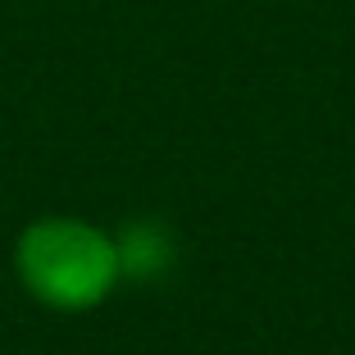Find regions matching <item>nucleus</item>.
I'll return each mask as SVG.
<instances>
[{
    "label": "nucleus",
    "mask_w": 355,
    "mask_h": 355,
    "mask_svg": "<svg viewBox=\"0 0 355 355\" xmlns=\"http://www.w3.org/2000/svg\"><path fill=\"white\" fill-rule=\"evenodd\" d=\"M14 278L55 314H87L123 282L114 232L78 214H42L14 237Z\"/></svg>",
    "instance_id": "f257e3e1"
},
{
    "label": "nucleus",
    "mask_w": 355,
    "mask_h": 355,
    "mask_svg": "<svg viewBox=\"0 0 355 355\" xmlns=\"http://www.w3.org/2000/svg\"><path fill=\"white\" fill-rule=\"evenodd\" d=\"M114 241H119V260H123V278H155V273H164L168 255H173L168 232L155 228V223H128Z\"/></svg>",
    "instance_id": "f03ea898"
}]
</instances>
